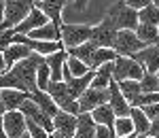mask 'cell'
Masks as SVG:
<instances>
[{
  "label": "cell",
  "instance_id": "cell-1",
  "mask_svg": "<svg viewBox=\"0 0 159 138\" xmlns=\"http://www.w3.org/2000/svg\"><path fill=\"white\" fill-rule=\"evenodd\" d=\"M91 38V25L87 24H61L60 28V43L64 51L74 49Z\"/></svg>",
  "mask_w": 159,
  "mask_h": 138
},
{
  "label": "cell",
  "instance_id": "cell-2",
  "mask_svg": "<svg viewBox=\"0 0 159 138\" xmlns=\"http://www.w3.org/2000/svg\"><path fill=\"white\" fill-rule=\"evenodd\" d=\"M106 17L115 24L117 30H136L138 28V11L125 7L121 0L112 2L106 11Z\"/></svg>",
  "mask_w": 159,
  "mask_h": 138
},
{
  "label": "cell",
  "instance_id": "cell-3",
  "mask_svg": "<svg viewBox=\"0 0 159 138\" xmlns=\"http://www.w3.org/2000/svg\"><path fill=\"white\" fill-rule=\"evenodd\" d=\"M34 9L32 0H4V21L2 25L7 30H13L28 17V13Z\"/></svg>",
  "mask_w": 159,
  "mask_h": 138
},
{
  "label": "cell",
  "instance_id": "cell-4",
  "mask_svg": "<svg viewBox=\"0 0 159 138\" xmlns=\"http://www.w3.org/2000/svg\"><path fill=\"white\" fill-rule=\"evenodd\" d=\"M142 75H144L142 66L136 62V60H132V58H121V55H117V60L112 62V81H115V83L127 81V79L140 81Z\"/></svg>",
  "mask_w": 159,
  "mask_h": 138
},
{
  "label": "cell",
  "instance_id": "cell-5",
  "mask_svg": "<svg viewBox=\"0 0 159 138\" xmlns=\"http://www.w3.org/2000/svg\"><path fill=\"white\" fill-rule=\"evenodd\" d=\"M117 28L110 21L108 17H104L100 24L91 25V43L98 47V49H112L115 47V38H117Z\"/></svg>",
  "mask_w": 159,
  "mask_h": 138
},
{
  "label": "cell",
  "instance_id": "cell-6",
  "mask_svg": "<svg viewBox=\"0 0 159 138\" xmlns=\"http://www.w3.org/2000/svg\"><path fill=\"white\" fill-rule=\"evenodd\" d=\"M112 49H115L117 55H121V58H132V55H136L138 51L144 49V45L138 40L134 30H119Z\"/></svg>",
  "mask_w": 159,
  "mask_h": 138
},
{
  "label": "cell",
  "instance_id": "cell-7",
  "mask_svg": "<svg viewBox=\"0 0 159 138\" xmlns=\"http://www.w3.org/2000/svg\"><path fill=\"white\" fill-rule=\"evenodd\" d=\"M19 113L24 115L28 121H32V123L40 126L45 132H47V134H53V121H51L49 117L43 113V111H40V108H38V106H36L32 100H30V98H28V100H25L24 104L19 106Z\"/></svg>",
  "mask_w": 159,
  "mask_h": 138
},
{
  "label": "cell",
  "instance_id": "cell-8",
  "mask_svg": "<svg viewBox=\"0 0 159 138\" xmlns=\"http://www.w3.org/2000/svg\"><path fill=\"white\" fill-rule=\"evenodd\" d=\"M108 89H85V94L79 98V111H81V115L83 113H91L93 108H98V106H102V104H108Z\"/></svg>",
  "mask_w": 159,
  "mask_h": 138
},
{
  "label": "cell",
  "instance_id": "cell-9",
  "mask_svg": "<svg viewBox=\"0 0 159 138\" xmlns=\"http://www.w3.org/2000/svg\"><path fill=\"white\" fill-rule=\"evenodd\" d=\"M2 130L7 138H19L25 134V117L19 111H9L2 115Z\"/></svg>",
  "mask_w": 159,
  "mask_h": 138
},
{
  "label": "cell",
  "instance_id": "cell-10",
  "mask_svg": "<svg viewBox=\"0 0 159 138\" xmlns=\"http://www.w3.org/2000/svg\"><path fill=\"white\" fill-rule=\"evenodd\" d=\"M132 60H136L142 66V70L148 72V75H157L159 72V47H144L136 55H132Z\"/></svg>",
  "mask_w": 159,
  "mask_h": 138
},
{
  "label": "cell",
  "instance_id": "cell-11",
  "mask_svg": "<svg viewBox=\"0 0 159 138\" xmlns=\"http://www.w3.org/2000/svg\"><path fill=\"white\" fill-rule=\"evenodd\" d=\"M66 2L68 0H43L40 4H38L36 9H40V13L49 19L51 24L55 25L57 30L61 28L64 24V19H61V13H64V7H66Z\"/></svg>",
  "mask_w": 159,
  "mask_h": 138
},
{
  "label": "cell",
  "instance_id": "cell-12",
  "mask_svg": "<svg viewBox=\"0 0 159 138\" xmlns=\"http://www.w3.org/2000/svg\"><path fill=\"white\" fill-rule=\"evenodd\" d=\"M45 24H49V19L40 13V9L34 7L32 11L28 13V17H25L21 24L13 28V32H15V34H21V36H28L32 30H36V28H40V25H45Z\"/></svg>",
  "mask_w": 159,
  "mask_h": 138
},
{
  "label": "cell",
  "instance_id": "cell-13",
  "mask_svg": "<svg viewBox=\"0 0 159 138\" xmlns=\"http://www.w3.org/2000/svg\"><path fill=\"white\" fill-rule=\"evenodd\" d=\"M74 130H76V117L64 111H60L53 117V132L60 138H74Z\"/></svg>",
  "mask_w": 159,
  "mask_h": 138
},
{
  "label": "cell",
  "instance_id": "cell-14",
  "mask_svg": "<svg viewBox=\"0 0 159 138\" xmlns=\"http://www.w3.org/2000/svg\"><path fill=\"white\" fill-rule=\"evenodd\" d=\"M108 106L112 108V113H115V117H129V102L125 100L121 96V91H119V87H117V83L112 81L108 85Z\"/></svg>",
  "mask_w": 159,
  "mask_h": 138
},
{
  "label": "cell",
  "instance_id": "cell-15",
  "mask_svg": "<svg viewBox=\"0 0 159 138\" xmlns=\"http://www.w3.org/2000/svg\"><path fill=\"white\" fill-rule=\"evenodd\" d=\"M30 53H32V51L28 49L25 45H21V43H11L7 49L2 51V60H4V64H7V70H9V68H13L17 62L25 60Z\"/></svg>",
  "mask_w": 159,
  "mask_h": 138
},
{
  "label": "cell",
  "instance_id": "cell-16",
  "mask_svg": "<svg viewBox=\"0 0 159 138\" xmlns=\"http://www.w3.org/2000/svg\"><path fill=\"white\" fill-rule=\"evenodd\" d=\"M0 98H2L4 113H9V111H19V106L30 98V94H25V91H15V89H0Z\"/></svg>",
  "mask_w": 159,
  "mask_h": 138
},
{
  "label": "cell",
  "instance_id": "cell-17",
  "mask_svg": "<svg viewBox=\"0 0 159 138\" xmlns=\"http://www.w3.org/2000/svg\"><path fill=\"white\" fill-rule=\"evenodd\" d=\"M66 58H68V55H66V51H64V49L55 51V53H51V55L45 58V64H47V68H49L51 81H53V83H60V81H61V70H64Z\"/></svg>",
  "mask_w": 159,
  "mask_h": 138
},
{
  "label": "cell",
  "instance_id": "cell-18",
  "mask_svg": "<svg viewBox=\"0 0 159 138\" xmlns=\"http://www.w3.org/2000/svg\"><path fill=\"white\" fill-rule=\"evenodd\" d=\"M30 100L34 102V104H36L38 108H40L43 113L47 115V117H49L51 121H53V117H55V115L60 113L57 104H55V102L51 100V98L47 96V94H45V91H40V89H34V91L30 94Z\"/></svg>",
  "mask_w": 159,
  "mask_h": 138
},
{
  "label": "cell",
  "instance_id": "cell-19",
  "mask_svg": "<svg viewBox=\"0 0 159 138\" xmlns=\"http://www.w3.org/2000/svg\"><path fill=\"white\" fill-rule=\"evenodd\" d=\"M28 38H32V40H43V43H60V30L49 21V24L32 30V32L28 34Z\"/></svg>",
  "mask_w": 159,
  "mask_h": 138
},
{
  "label": "cell",
  "instance_id": "cell-20",
  "mask_svg": "<svg viewBox=\"0 0 159 138\" xmlns=\"http://www.w3.org/2000/svg\"><path fill=\"white\" fill-rule=\"evenodd\" d=\"M112 83V62L104 64L93 70V81H91V89H108Z\"/></svg>",
  "mask_w": 159,
  "mask_h": 138
},
{
  "label": "cell",
  "instance_id": "cell-21",
  "mask_svg": "<svg viewBox=\"0 0 159 138\" xmlns=\"http://www.w3.org/2000/svg\"><path fill=\"white\" fill-rule=\"evenodd\" d=\"M45 94H47L51 100L57 104V108H61L66 102L72 100V98H70V94H68V87H66V83H64V81H60V83H53V81H51Z\"/></svg>",
  "mask_w": 159,
  "mask_h": 138
},
{
  "label": "cell",
  "instance_id": "cell-22",
  "mask_svg": "<svg viewBox=\"0 0 159 138\" xmlns=\"http://www.w3.org/2000/svg\"><path fill=\"white\" fill-rule=\"evenodd\" d=\"M138 40L144 45V47H159V32L155 25H142L138 24V28L134 30Z\"/></svg>",
  "mask_w": 159,
  "mask_h": 138
},
{
  "label": "cell",
  "instance_id": "cell-23",
  "mask_svg": "<svg viewBox=\"0 0 159 138\" xmlns=\"http://www.w3.org/2000/svg\"><path fill=\"white\" fill-rule=\"evenodd\" d=\"M96 134V123L89 113H83L76 117V130H74V138H93Z\"/></svg>",
  "mask_w": 159,
  "mask_h": 138
},
{
  "label": "cell",
  "instance_id": "cell-24",
  "mask_svg": "<svg viewBox=\"0 0 159 138\" xmlns=\"http://www.w3.org/2000/svg\"><path fill=\"white\" fill-rule=\"evenodd\" d=\"M89 115H91V119H93L96 126H104V127H112L115 126V119H117L108 104H102L98 108H93Z\"/></svg>",
  "mask_w": 159,
  "mask_h": 138
},
{
  "label": "cell",
  "instance_id": "cell-25",
  "mask_svg": "<svg viewBox=\"0 0 159 138\" xmlns=\"http://www.w3.org/2000/svg\"><path fill=\"white\" fill-rule=\"evenodd\" d=\"M98 49L91 40H87L83 45H79V47H74V49H68L66 53L70 55V58H76V60H81V62L85 64L87 68H89V62H91V55H93V51Z\"/></svg>",
  "mask_w": 159,
  "mask_h": 138
},
{
  "label": "cell",
  "instance_id": "cell-26",
  "mask_svg": "<svg viewBox=\"0 0 159 138\" xmlns=\"http://www.w3.org/2000/svg\"><path fill=\"white\" fill-rule=\"evenodd\" d=\"M129 119H132V126H134V134L136 136H144V134L148 132L151 121L144 117V113H142L140 108L132 106V108H129Z\"/></svg>",
  "mask_w": 159,
  "mask_h": 138
},
{
  "label": "cell",
  "instance_id": "cell-27",
  "mask_svg": "<svg viewBox=\"0 0 159 138\" xmlns=\"http://www.w3.org/2000/svg\"><path fill=\"white\" fill-rule=\"evenodd\" d=\"M117 60V53L115 49H96L93 55H91V62H89V70H96L104 64H110Z\"/></svg>",
  "mask_w": 159,
  "mask_h": 138
},
{
  "label": "cell",
  "instance_id": "cell-28",
  "mask_svg": "<svg viewBox=\"0 0 159 138\" xmlns=\"http://www.w3.org/2000/svg\"><path fill=\"white\" fill-rule=\"evenodd\" d=\"M138 24L142 25H159V9L155 4H148L142 11H138Z\"/></svg>",
  "mask_w": 159,
  "mask_h": 138
},
{
  "label": "cell",
  "instance_id": "cell-29",
  "mask_svg": "<svg viewBox=\"0 0 159 138\" xmlns=\"http://www.w3.org/2000/svg\"><path fill=\"white\" fill-rule=\"evenodd\" d=\"M117 87H119L121 96L129 102V104H132V100H134L138 94H142V91H140V83H138V81H132V79H127V81H119Z\"/></svg>",
  "mask_w": 159,
  "mask_h": 138
},
{
  "label": "cell",
  "instance_id": "cell-30",
  "mask_svg": "<svg viewBox=\"0 0 159 138\" xmlns=\"http://www.w3.org/2000/svg\"><path fill=\"white\" fill-rule=\"evenodd\" d=\"M138 83H140V91H142V94H159L157 91L159 89V76L157 75H148V72H144Z\"/></svg>",
  "mask_w": 159,
  "mask_h": 138
},
{
  "label": "cell",
  "instance_id": "cell-31",
  "mask_svg": "<svg viewBox=\"0 0 159 138\" xmlns=\"http://www.w3.org/2000/svg\"><path fill=\"white\" fill-rule=\"evenodd\" d=\"M112 130H115L117 138H123V136H129V134H134L132 119H129V117H117V119H115V126H112Z\"/></svg>",
  "mask_w": 159,
  "mask_h": 138
},
{
  "label": "cell",
  "instance_id": "cell-32",
  "mask_svg": "<svg viewBox=\"0 0 159 138\" xmlns=\"http://www.w3.org/2000/svg\"><path fill=\"white\" fill-rule=\"evenodd\" d=\"M68 55V53H66ZM66 70L70 72V76H85L89 72V68H87L85 64L81 62V60H76V58H66Z\"/></svg>",
  "mask_w": 159,
  "mask_h": 138
},
{
  "label": "cell",
  "instance_id": "cell-33",
  "mask_svg": "<svg viewBox=\"0 0 159 138\" xmlns=\"http://www.w3.org/2000/svg\"><path fill=\"white\" fill-rule=\"evenodd\" d=\"M49 83H51V72H49V68H47V64H40V66L36 68V89H40V91H47Z\"/></svg>",
  "mask_w": 159,
  "mask_h": 138
},
{
  "label": "cell",
  "instance_id": "cell-34",
  "mask_svg": "<svg viewBox=\"0 0 159 138\" xmlns=\"http://www.w3.org/2000/svg\"><path fill=\"white\" fill-rule=\"evenodd\" d=\"M25 132H28L30 138H49V134H47L43 127L36 126V123H32V121H28V119H25Z\"/></svg>",
  "mask_w": 159,
  "mask_h": 138
},
{
  "label": "cell",
  "instance_id": "cell-35",
  "mask_svg": "<svg viewBox=\"0 0 159 138\" xmlns=\"http://www.w3.org/2000/svg\"><path fill=\"white\" fill-rule=\"evenodd\" d=\"M125 7H129V9H134V11H142L144 7L148 4H153V0H121Z\"/></svg>",
  "mask_w": 159,
  "mask_h": 138
},
{
  "label": "cell",
  "instance_id": "cell-36",
  "mask_svg": "<svg viewBox=\"0 0 159 138\" xmlns=\"http://www.w3.org/2000/svg\"><path fill=\"white\" fill-rule=\"evenodd\" d=\"M93 138H117L112 127H104V126H96V134Z\"/></svg>",
  "mask_w": 159,
  "mask_h": 138
},
{
  "label": "cell",
  "instance_id": "cell-37",
  "mask_svg": "<svg viewBox=\"0 0 159 138\" xmlns=\"http://www.w3.org/2000/svg\"><path fill=\"white\" fill-rule=\"evenodd\" d=\"M87 4H89V0H74V9L81 13V11H85L87 9Z\"/></svg>",
  "mask_w": 159,
  "mask_h": 138
},
{
  "label": "cell",
  "instance_id": "cell-38",
  "mask_svg": "<svg viewBox=\"0 0 159 138\" xmlns=\"http://www.w3.org/2000/svg\"><path fill=\"white\" fill-rule=\"evenodd\" d=\"M7 72V64H4V60H2V53H0V76Z\"/></svg>",
  "mask_w": 159,
  "mask_h": 138
},
{
  "label": "cell",
  "instance_id": "cell-39",
  "mask_svg": "<svg viewBox=\"0 0 159 138\" xmlns=\"http://www.w3.org/2000/svg\"><path fill=\"white\" fill-rule=\"evenodd\" d=\"M4 21V2H0V24Z\"/></svg>",
  "mask_w": 159,
  "mask_h": 138
},
{
  "label": "cell",
  "instance_id": "cell-40",
  "mask_svg": "<svg viewBox=\"0 0 159 138\" xmlns=\"http://www.w3.org/2000/svg\"><path fill=\"white\" fill-rule=\"evenodd\" d=\"M0 115H4V106H2V98H0Z\"/></svg>",
  "mask_w": 159,
  "mask_h": 138
},
{
  "label": "cell",
  "instance_id": "cell-41",
  "mask_svg": "<svg viewBox=\"0 0 159 138\" xmlns=\"http://www.w3.org/2000/svg\"><path fill=\"white\" fill-rule=\"evenodd\" d=\"M40 2H43V0H32V4H34V7H38Z\"/></svg>",
  "mask_w": 159,
  "mask_h": 138
},
{
  "label": "cell",
  "instance_id": "cell-42",
  "mask_svg": "<svg viewBox=\"0 0 159 138\" xmlns=\"http://www.w3.org/2000/svg\"><path fill=\"white\" fill-rule=\"evenodd\" d=\"M123 138H138L136 134H129V136H123Z\"/></svg>",
  "mask_w": 159,
  "mask_h": 138
},
{
  "label": "cell",
  "instance_id": "cell-43",
  "mask_svg": "<svg viewBox=\"0 0 159 138\" xmlns=\"http://www.w3.org/2000/svg\"><path fill=\"white\" fill-rule=\"evenodd\" d=\"M153 4H155V7H157V9H159V0H153Z\"/></svg>",
  "mask_w": 159,
  "mask_h": 138
},
{
  "label": "cell",
  "instance_id": "cell-44",
  "mask_svg": "<svg viewBox=\"0 0 159 138\" xmlns=\"http://www.w3.org/2000/svg\"><path fill=\"white\" fill-rule=\"evenodd\" d=\"M19 138H30V136H28V132H25V134H21V136H19Z\"/></svg>",
  "mask_w": 159,
  "mask_h": 138
},
{
  "label": "cell",
  "instance_id": "cell-45",
  "mask_svg": "<svg viewBox=\"0 0 159 138\" xmlns=\"http://www.w3.org/2000/svg\"><path fill=\"white\" fill-rule=\"evenodd\" d=\"M138 138H153V136H147V134H144V136H138Z\"/></svg>",
  "mask_w": 159,
  "mask_h": 138
},
{
  "label": "cell",
  "instance_id": "cell-46",
  "mask_svg": "<svg viewBox=\"0 0 159 138\" xmlns=\"http://www.w3.org/2000/svg\"><path fill=\"white\" fill-rule=\"evenodd\" d=\"M157 32H159V25H157Z\"/></svg>",
  "mask_w": 159,
  "mask_h": 138
},
{
  "label": "cell",
  "instance_id": "cell-47",
  "mask_svg": "<svg viewBox=\"0 0 159 138\" xmlns=\"http://www.w3.org/2000/svg\"><path fill=\"white\" fill-rule=\"evenodd\" d=\"M155 138H159V134H157V136H155Z\"/></svg>",
  "mask_w": 159,
  "mask_h": 138
},
{
  "label": "cell",
  "instance_id": "cell-48",
  "mask_svg": "<svg viewBox=\"0 0 159 138\" xmlns=\"http://www.w3.org/2000/svg\"><path fill=\"white\" fill-rule=\"evenodd\" d=\"M0 2H4V0H0Z\"/></svg>",
  "mask_w": 159,
  "mask_h": 138
},
{
  "label": "cell",
  "instance_id": "cell-49",
  "mask_svg": "<svg viewBox=\"0 0 159 138\" xmlns=\"http://www.w3.org/2000/svg\"><path fill=\"white\" fill-rule=\"evenodd\" d=\"M157 76H159V72H157Z\"/></svg>",
  "mask_w": 159,
  "mask_h": 138
},
{
  "label": "cell",
  "instance_id": "cell-50",
  "mask_svg": "<svg viewBox=\"0 0 159 138\" xmlns=\"http://www.w3.org/2000/svg\"><path fill=\"white\" fill-rule=\"evenodd\" d=\"M157 91H159V89H157Z\"/></svg>",
  "mask_w": 159,
  "mask_h": 138
}]
</instances>
